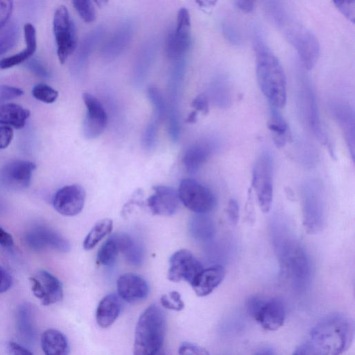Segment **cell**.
I'll return each instance as SVG.
<instances>
[{
  "label": "cell",
  "mask_w": 355,
  "mask_h": 355,
  "mask_svg": "<svg viewBox=\"0 0 355 355\" xmlns=\"http://www.w3.org/2000/svg\"><path fill=\"white\" fill-rule=\"evenodd\" d=\"M354 334V324L351 318L340 313H331L311 329L308 340L294 354L338 355L349 347Z\"/></svg>",
  "instance_id": "cell-1"
},
{
  "label": "cell",
  "mask_w": 355,
  "mask_h": 355,
  "mask_svg": "<svg viewBox=\"0 0 355 355\" xmlns=\"http://www.w3.org/2000/svg\"><path fill=\"white\" fill-rule=\"evenodd\" d=\"M253 46L256 76L260 89L272 107L283 108L287 97L286 78L283 67L257 31L254 33Z\"/></svg>",
  "instance_id": "cell-2"
},
{
  "label": "cell",
  "mask_w": 355,
  "mask_h": 355,
  "mask_svg": "<svg viewBox=\"0 0 355 355\" xmlns=\"http://www.w3.org/2000/svg\"><path fill=\"white\" fill-rule=\"evenodd\" d=\"M166 317L162 309L151 304L139 316L135 333L133 353L136 355H152L162 349L165 332Z\"/></svg>",
  "instance_id": "cell-3"
},
{
  "label": "cell",
  "mask_w": 355,
  "mask_h": 355,
  "mask_svg": "<svg viewBox=\"0 0 355 355\" xmlns=\"http://www.w3.org/2000/svg\"><path fill=\"white\" fill-rule=\"evenodd\" d=\"M278 24L284 27L286 37L297 51L303 67L307 70L312 69L320 53L316 37L300 24L288 21L286 17Z\"/></svg>",
  "instance_id": "cell-4"
},
{
  "label": "cell",
  "mask_w": 355,
  "mask_h": 355,
  "mask_svg": "<svg viewBox=\"0 0 355 355\" xmlns=\"http://www.w3.org/2000/svg\"><path fill=\"white\" fill-rule=\"evenodd\" d=\"M252 187L261 210L268 213L273 198V159L268 151L262 152L254 163Z\"/></svg>",
  "instance_id": "cell-5"
},
{
  "label": "cell",
  "mask_w": 355,
  "mask_h": 355,
  "mask_svg": "<svg viewBox=\"0 0 355 355\" xmlns=\"http://www.w3.org/2000/svg\"><path fill=\"white\" fill-rule=\"evenodd\" d=\"M53 28L57 46V55L60 64H64L76 50L77 33L76 26L67 8L59 6L55 10Z\"/></svg>",
  "instance_id": "cell-6"
},
{
  "label": "cell",
  "mask_w": 355,
  "mask_h": 355,
  "mask_svg": "<svg viewBox=\"0 0 355 355\" xmlns=\"http://www.w3.org/2000/svg\"><path fill=\"white\" fill-rule=\"evenodd\" d=\"M178 191L180 202L196 214H206L215 207L216 198L212 191L196 180H182Z\"/></svg>",
  "instance_id": "cell-7"
},
{
  "label": "cell",
  "mask_w": 355,
  "mask_h": 355,
  "mask_svg": "<svg viewBox=\"0 0 355 355\" xmlns=\"http://www.w3.org/2000/svg\"><path fill=\"white\" fill-rule=\"evenodd\" d=\"M191 18L188 10L181 8L177 15L175 29L168 33L166 41V53L172 60L182 59L191 44Z\"/></svg>",
  "instance_id": "cell-8"
},
{
  "label": "cell",
  "mask_w": 355,
  "mask_h": 355,
  "mask_svg": "<svg viewBox=\"0 0 355 355\" xmlns=\"http://www.w3.org/2000/svg\"><path fill=\"white\" fill-rule=\"evenodd\" d=\"M168 279L173 282L185 281L190 284L203 269L200 261L188 250L174 252L169 259Z\"/></svg>",
  "instance_id": "cell-9"
},
{
  "label": "cell",
  "mask_w": 355,
  "mask_h": 355,
  "mask_svg": "<svg viewBox=\"0 0 355 355\" xmlns=\"http://www.w3.org/2000/svg\"><path fill=\"white\" fill-rule=\"evenodd\" d=\"M300 98L307 125L320 142L329 146L327 136L321 123L315 93L310 83L304 77L301 80Z\"/></svg>",
  "instance_id": "cell-10"
},
{
  "label": "cell",
  "mask_w": 355,
  "mask_h": 355,
  "mask_svg": "<svg viewBox=\"0 0 355 355\" xmlns=\"http://www.w3.org/2000/svg\"><path fill=\"white\" fill-rule=\"evenodd\" d=\"M36 165L30 161L13 160L0 169V182L12 190L26 189L31 184Z\"/></svg>",
  "instance_id": "cell-11"
},
{
  "label": "cell",
  "mask_w": 355,
  "mask_h": 355,
  "mask_svg": "<svg viewBox=\"0 0 355 355\" xmlns=\"http://www.w3.org/2000/svg\"><path fill=\"white\" fill-rule=\"evenodd\" d=\"M87 112L83 124V132L87 139L99 137L107 123V115L99 100L91 94H83Z\"/></svg>",
  "instance_id": "cell-12"
},
{
  "label": "cell",
  "mask_w": 355,
  "mask_h": 355,
  "mask_svg": "<svg viewBox=\"0 0 355 355\" xmlns=\"http://www.w3.org/2000/svg\"><path fill=\"white\" fill-rule=\"evenodd\" d=\"M29 281L34 295L44 306L55 304L62 299L63 291L60 282L46 270H39Z\"/></svg>",
  "instance_id": "cell-13"
},
{
  "label": "cell",
  "mask_w": 355,
  "mask_h": 355,
  "mask_svg": "<svg viewBox=\"0 0 355 355\" xmlns=\"http://www.w3.org/2000/svg\"><path fill=\"white\" fill-rule=\"evenodd\" d=\"M85 191L77 184L67 185L55 193L53 206L59 214L66 216H73L83 209L85 201Z\"/></svg>",
  "instance_id": "cell-14"
},
{
  "label": "cell",
  "mask_w": 355,
  "mask_h": 355,
  "mask_svg": "<svg viewBox=\"0 0 355 355\" xmlns=\"http://www.w3.org/2000/svg\"><path fill=\"white\" fill-rule=\"evenodd\" d=\"M153 190L154 193L147 200L150 211L159 216L175 214L180 202L178 191L168 186H155Z\"/></svg>",
  "instance_id": "cell-15"
},
{
  "label": "cell",
  "mask_w": 355,
  "mask_h": 355,
  "mask_svg": "<svg viewBox=\"0 0 355 355\" xmlns=\"http://www.w3.org/2000/svg\"><path fill=\"white\" fill-rule=\"evenodd\" d=\"M116 288L119 297L129 303L143 300L150 291L146 279L132 272L121 275L116 281Z\"/></svg>",
  "instance_id": "cell-16"
},
{
  "label": "cell",
  "mask_w": 355,
  "mask_h": 355,
  "mask_svg": "<svg viewBox=\"0 0 355 355\" xmlns=\"http://www.w3.org/2000/svg\"><path fill=\"white\" fill-rule=\"evenodd\" d=\"M28 244L34 249L51 248L55 250L67 252L70 250V243L59 233L48 228L39 227L28 232Z\"/></svg>",
  "instance_id": "cell-17"
},
{
  "label": "cell",
  "mask_w": 355,
  "mask_h": 355,
  "mask_svg": "<svg viewBox=\"0 0 355 355\" xmlns=\"http://www.w3.org/2000/svg\"><path fill=\"white\" fill-rule=\"evenodd\" d=\"M285 318L284 303L281 300L274 297L265 300L254 320L265 329L276 331L284 324Z\"/></svg>",
  "instance_id": "cell-18"
},
{
  "label": "cell",
  "mask_w": 355,
  "mask_h": 355,
  "mask_svg": "<svg viewBox=\"0 0 355 355\" xmlns=\"http://www.w3.org/2000/svg\"><path fill=\"white\" fill-rule=\"evenodd\" d=\"M331 109L354 160L355 153V118L354 110L348 104L340 102L334 103Z\"/></svg>",
  "instance_id": "cell-19"
},
{
  "label": "cell",
  "mask_w": 355,
  "mask_h": 355,
  "mask_svg": "<svg viewBox=\"0 0 355 355\" xmlns=\"http://www.w3.org/2000/svg\"><path fill=\"white\" fill-rule=\"evenodd\" d=\"M304 217L306 223L309 225L313 220V224L322 217V198L321 189L315 181L306 182L302 189Z\"/></svg>",
  "instance_id": "cell-20"
},
{
  "label": "cell",
  "mask_w": 355,
  "mask_h": 355,
  "mask_svg": "<svg viewBox=\"0 0 355 355\" xmlns=\"http://www.w3.org/2000/svg\"><path fill=\"white\" fill-rule=\"evenodd\" d=\"M225 275V268L220 265L203 268L191 286L198 296L205 297L211 293L222 283Z\"/></svg>",
  "instance_id": "cell-21"
},
{
  "label": "cell",
  "mask_w": 355,
  "mask_h": 355,
  "mask_svg": "<svg viewBox=\"0 0 355 355\" xmlns=\"http://www.w3.org/2000/svg\"><path fill=\"white\" fill-rule=\"evenodd\" d=\"M133 26L129 21L122 24L103 47L102 55L107 60L118 57L129 45L133 37Z\"/></svg>",
  "instance_id": "cell-22"
},
{
  "label": "cell",
  "mask_w": 355,
  "mask_h": 355,
  "mask_svg": "<svg viewBox=\"0 0 355 355\" xmlns=\"http://www.w3.org/2000/svg\"><path fill=\"white\" fill-rule=\"evenodd\" d=\"M215 148L216 145L209 141L198 142L189 147L182 159L187 171L191 173L197 172L210 157Z\"/></svg>",
  "instance_id": "cell-23"
},
{
  "label": "cell",
  "mask_w": 355,
  "mask_h": 355,
  "mask_svg": "<svg viewBox=\"0 0 355 355\" xmlns=\"http://www.w3.org/2000/svg\"><path fill=\"white\" fill-rule=\"evenodd\" d=\"M26 48L18 53L0 60V69H6L28 60L37 49L36 31L33 24L26 23L24 26Z\"/></svg>",
  "instance_id": "cell-24"
},
{
  "label": "cell",
  "mask_w": 355,
  "mask_h": 355,
  "mask_svg": "<svg viewBox=\"0 0 355 355\" xmlns=\"http://www.w3.org/2000/svg\"><path fill=\"white\" fill-rule=\"evenodd\" d=\"M121 309V300L115 294L105 295L99 302L96 312V320L101 328L111 326L117 319Z\"/></svg>",
  "instance_id": "cell-25"
},
{
  "label": "cell",
  "mask_w": 355,
  "mask_h": 355,
  "mask_svg": "<svg viewBox=\"0 0 355 355\" xmlns=\"http://www.w3.org/2000/svg\"><path fill=\"white\" fill-rule=\"evenodd\" d=\"M41 347L46 355H66L69 353L67 337L61 331L49 329L41 336Z\"/></svg>",
  "instance_id": "cell-26"
},
{
  "label": "cell",
  "mask_w": 355,
  "mask_h": 355,
  "mask_svg": "<svg viewBox=\"0 0 355 355\" xmlns=\"http://www.w3.org/2000/svg\"><path fill=\"white\" fill-rule=\"evenodd\" d=\"M30 111L15 103H4L0 105V125L12 126L20 129L24 127Z\"/></svg>",
  "instance_id": "cell-27"
},
{
  "label": "cell",
  "mask_w": 355,
  "mask_h": 355,
  "mask_svg": "<svg viewBox=\"0 0 355 355\" xmlns=\"http://www.w3.org/2000/svg\"><path fill=\"white\" fill-rule=\"evenodd\" d=\"M121 252L126 261L132 265H140L144 259V252L141 245L127 234H114Z\"/></svg>",
  "instance_id": "cell-28"
},
{
  "label": "cell",
  "mask_w": 355,
  "mask_h": 355,
  "mask_svg": "<svg viewBox=\"0 0 355 355\" xmlns=\"http://www.w3.org/2000/svg\"><path fill=\"white\" fill-rule=\"evenodd\" d=\"M268 127L272 134V139L277 147H283L291 137L287 123L277 109L272 107Z\"/></svg>",
  "instance_id": "cell-29"
},
{
  "label": "cell",
  "mask_w": 355,
  "mask_h": 355,
  "mask_svg": "<svg viewBox=\"0 0 355 355\" xmlns=\"http://www.w3.org/2000/svg\"><path fill=\"white\" fill-rule=\"evenodd\" d=\"M113 227V222L110 218H105L97 222L85 236L83 245L86 250L93 249L103 239L108 235Z\"/></svg>",
  "instance_id": "cell-30"
},
{
  "label": "cell",
  "mask_w": 355,
  "mask_h": 355,
  "mask_svg": "<svg viewBox=\"0 0 355 355\" xmlns=\"http://www.w3.org/2000/svg\"><path fill=\"white\" fill-rule=\"evenodd\" d=\"M119 248L115 235L110 237L100 248L97 253V262L104 266H110L116 261Z\"/></svg>",
  "instance_id": "cell-31"
},
{
  "label": "cell",
  "mask_w": 355,
  "mask_h": 355,
  "mask_svg": "<svg viewBox=\"0 0 355 355\" xmlns=\"http://www.w3.org/2000/svg\"><path fill=\"white\" fill-rule=\"evenodd\" d=\"M103 27H98L91 31L83 40L80 44L78 51L77 58L80 63H83L87 60L93 49L98 44L104 35Z\"/></svg>",
  "instance_id": "cell-32"
},
{
  "label": "cell",
  "mask_w": 355,
  "mask_h": 355,
  "mask_svg": "<svg viewBox=\"0 0 355 355\" xmlns=\"http://www.w3.org/2000/svg\"><path fill=\"white\" fill-rule=\"evenodd\" d=\"M19 37V28L14 22L6 24L0 30V56L13 48Z\"/></svg>",
  "instance_id": "cell-33"
},
{
  "label": "cell",
  "mask_w": 355,
  "mask_h": 355,
  "mask_svg": "<svg viewBox=\"0 0 355 355\" xmlns=\"http://www.w3.org/2000/svg\"><path fill=\"white\" fill-rule=\"evenodd\" d=\"M148 96L154 109L156 121H162L166 115L167 107L162 93L157 87L151 86L148 88Z\"/></svg>",
  "instance_id": "cell-34"
},
{
  "label": "cell",
  "mask_w": 355,
  "mask_h": 355,
  "mask_svg": "<svg viewBox=\"0 0 355 355\" xmlns=\"http://www.w3.org/2000/svg\"><path fill=\"white\" fill-rule=\"evenodd\" d=\"M32 95L37 100L46 103H53L58 97V92L48 85L37 84L32 89Z\"/></svg>",
  "instance_id": "cell-35"
},
{
  "label": "cell",
  "mask_w": 355,
  "mask_h": 355,
  "mask_svg": "<svg viewBox=\"0 0 355 355\" xmlns=\"http://www.w3.org/2000/svg\"><path fill=\"white\" fill-rule=\"evenodd\" d=\"M71 1L77 13L85 23H91L94 21L95 12L90 0Z\"/></svg>",
  "instance_id": "cell-36"
},
{
  "label": "cell",
  "mask_w": 355,
  "mask_h": 355,
  "mask_svg": "<svg viewBox=\"0 0 355 355\" xmlns=\"http://www.w3.org/2000/svg\"><path fill=\"white\" fill-rule=\"evenodd\" d=\"M338 11L349 21L354 22L355 0H332Z\"/></svg>",
  "instance_id": "cell-37"
},
{
  "label": "cell",
  "mask_w": 355,
  "mask_h": 355,
  "mask_svg": "<svg viewBox=\"0 0 355 355\" xmlns=\"http://www.w3.org/2000/svg\"><path fill=\"white\" fill-rule=\"evenodd\" d=\"M157 132V126L156 121L147 125L142 136V143L144 148L146 149L153 148L156 142Z\"/></svg>",
  "instance_id": "cell-38"
},
{
  "label": "cell",
  "mask_w": 355,
  "mask_h": 355,
  "mask_svg": "<svg viewBox=\"0 0 355 355\" xmlns=\"http://www.w3.org/2000/svg\"><path fill=\"white\" fill-rule=\"evenodd\" d=\"M19 88L10 85H0V103L23 95Z\"/></svg>",
  "instance_id": "cell-39"
},
{
  "label": "cell",
  "mask_w": 355,
  "mask_h": 355,
  "mask_svg": "<svg viewBox=\"0 0 355 355\" xmlns=\"http://www.w3.org/2000/svg\"><path fill=\"white\" fill-rule=\"evenodd\" d=\"M13 4L14 0H0V30L8 23Z\"/></svg>",
  "instance_id": "cell-40"
},
{
  "label": "cell",
  "mask_w": 355,
  "mask_h": 355,
  "mask_svg": "<svg viewBox=\"0 0 355 355\" xmlns=\"http://www.w3.org/2000/svg\"><path fill=\"white\" fill-rule=\"evenodd\" d=\"M178 353L180 354H209L205 348L189 342H184L180 345Z\"/></svg>",
  "instance_id": "cell-41"
},
{
  "label": "cell",
  "mask_w": 355,
  "mask_h": 355,
  "mask_svg": "<svg viewBox=\"0 0 355 355\" xmlns=\"http://www.w3.org/2000/svg\"><path fill=\"white\" fill-rule=\"evenodd\" d=\"M266 299L259 296H252L248 298L246 303L247 311L254 319L258 313L261 305Z\"/></svg>",
  "instance_id": "cell-42"
},
{
  "label": "cell",
  "mask_w": 355,
  "mask_h": 355,
  "mask_svg": "<svg viewBox=\"0 0 355 355\" xmlns=\"http://www.w3.org/2000/svg\"><path fill=\"white\" fill-rule=\"evenodd\" d=\"M27 67L36 76L46 78L49 76V73L46 67L36 59L28 60Z\"/></svg>",
  "instance_id": "cell-43"
},
{
  "label": "cell",
  "mask_w": 355,
  "mask_h": 355,
  "mask_svg": "<svg viewBox=\"0 0 355 355\" xmlns=\"http://www.w3.org/2000/svg\"><path fill=\"white\" fill-rule=\"evenodd\" d=\"M13 135V131L10 126H0V149H4L10 144Z\"/></svg>",
  "instance_id": "cell-44"
},
{
  "label": "cell",
  "mask_w": 355,
  "mask_h": 355,
  "mask_svg": "<svg viewBox=\"0 0 355 355\" xmlns=\"http://www.w3.org/2000/svg\"><path fill=\"white\" fill-rule=\"evenodd\" d=\"M191 106L196 109V111L200 112L204 114L209 112L208 99L204 94L197 96L191 102Z\"/></svg>",
  "instance_id": "cell-45"
},
{
  "label": "cell",
  "mask_w": 355,
  "mask_h": 355,
  "mask_svg": "<svg viewBox=\"0 0 355 355\" xmlns=\"http://www.w3.org/2000/svg\"><path fill=\"white\" fill-rule=\"evenodd\" d=\"M227 212L229 220L233 225H236L239 217V207L234 199H231L227 207Z\"/></svg>",
  "instance_id": "cell-46"
},
{
  "label": "cell",
  "mask_w": 355,
  "mask_h": 355,
  "mask_svg": "<svg viewBox=\"0 0 355 355\" xmlns=\"http://www.w3.org/2000/svg\"><path fill=\"white\" fill-rule=\"evenodd\" d=\"M12 285V277L9 272L0 266V293L7 291Z\"/></svg>",
  "instance_id": "cell-47"
},
{
  "label": "cell",
  "mask_w": 355,
  "mask_h": 355,
  "mask_svg": "<svg viewBox=\"0 0 355 355\" xmlns=\"http://www.w3.org/2000/svg\"><path fill=\"white\" fill-rule=\"evenodd\" d=\"M7 349L10 354L15 355H28L33 354V352L29 351L26 347L22 345L15 343L10 341L7 345Z\"/></svg>",
  "instance_id": "cell-48"
},
{
  "label": "cell",
  "mask_w": 355,
  "mask_h": 355,
  "mask_svg": "<svg viewBox=\"0 0 355 355\" xmlns=\"http://www.w3.org/2000/svg\"><path fill=\"white\" fill-rule=\"evenodd\" d=\"M223 32L226 37L232 43H238L240 37L235 28L231 24H225L223 26Z\"/></svg>",
  "instance_id": "cell-49"
},
{
  "label": "cell",
  "mask_w": 355,
  "mask_h": 355,
  "mask_svg": "<svg viewBox=\"0 0 355 355\" xmlns=\"http://www.w3.org/2000/svg\"><path fill=\"white\" fill-rule=\"evenodd\" d=\"M236 6L244 12H250L253 10L256 0H235Z\"/></svg>",
  "instance_id": "cell-50"
},
{
  "label": "cell",
  "mask_w": 355,
  "mask_h": 355,
  "mask_svg": "<svg viewBox=\"0 0 355 355\" xmlns=\"http://www.w3.org/2000/svg\"><path fill=\"white\" fill-rule=\"evenodd\" d=\"M0 245L8 248L13 245L12 236L0 227Z\"/></svg>",
  "instance_id": "cell-51"
},
{
  "label": "cell",
  "mask_w": 355,
  "mask_h": 355,
  "mask_svg": "<svg viewBox=\"0 0 355 355\" xmlns=\"http://www.w3.org/2000/svg\"><path fill=\"white\" fill-rule=\"evenodd\" d=\"M160 302L162 306L166 309L178 311H181L179 306L172 301L168 295L164 294L162 295Z\"/></svg>",
  "instance_id": "cell-52"
},
{
  "label": "cell",
  "mask_w": 355,
  "mask_h": 355,
  "mask_svg": "<svg viewBox=\"0 0 355 355\" xmlns=\"http://www.w3.org/2000/svg\"><path fill=\"white\" fill-rule=\"evenodd\" d=\"M198 6L204 11L211 10L219 0H195Z\"/></svg>",
  "instance_id": "cell-53"
},
{
  "label": "cell",
  "mask_w": 355,
  "mask_h": 355,
  "mask_svg": "<svg viewBox=\"0 0 355 355\" xmlns=\"http://www.w3.org/2000/svg\"><path fill=\"white\" fill-rule=\"evenodd\" d=\"M171 300L172 301L176 304L179 308L182 310L184 306V302H182V299H181V295L180 294L177 292V291H172L169 293V296H168Z\"/></svg>",
  "instance_id": "cell-54"
},
{
  "label": "cell",
  "mask_w": 355,
  "mask_h": 355,
  "mask_svg": "<svg viewBox=\"0 0 355 355\" xmlns=\"http://www.w3.org/2000/svg\"><path fill=\"white\" fill-rule=\"evenodd\" d=\"M197 114L198 112L196 110L191 112L186 119V121L190 123H195L197 120Z\"/></svg>",
  "instance_id": "cell-55"
},
{
  "label": "cell",
  "mask_w": 355,
  "mask_h": 355,
  "mask_svg": "<svg viewBox=\"0 0 355 355\" xmlns=\"http://www.w3.org/2000/svg\"><path fill=\"white\" fill-rule=\"evenodd\" d=\"M96 6L99 8H103L107 5L109 0H93Z\"/></svg>",
  "instance_id": "cell-56"
}]
</instances>
